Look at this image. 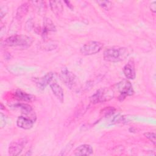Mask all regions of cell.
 <instances>
[{"mask_svg":"<svg viewBox=\"0 0 156 156\" xmlns=\"http://www.w3.org/2000/svg\"><path fill=\"white\" fill-rule=\"evenodd\" d=\"M130 53V50L127 48L114 46L105 50L103 57L104 60L107 62H119L127 58Z\"/></svg>","mask_w":156,"mask_h":156,"instance_id":"cell-1","label":"cell"},{"mask_svg":"<svg viewBox=\"0 0 156 156\" xmlns=\"http://www.w3.org/2000/svg\"><path fill=\"white\" fill-rule=\"evenodd\" d=\"M34 41L32 37L25 35H15L5 38L3 42L5 46L20 47L27 48L31 46Z\"/></svg>","mask_w":156,"mask_h":156,"instance_id":"cell-2","label":"cell"},{"mask_svg":"<svg viewBox=\"0 0 156 156\" xmlns=\"http://www.w3.org/2000/svg\"><path fill=\"white\" fill-rule=\"evenodd\" d=\"M114 96L115 93L112 88H101L90 96V101L93 104L102 103L112 99Z\"/></svg>","mask_w":156,"mask_h":156,"instance_id":"cell-3","label":"cell"},{"mask_svg":"<svg viewBox=\"0 0 156 156\" xmlns=\"http://www.w3.org/2000/svg\"><path fill=\"white\" fill-rule=\"evenodd\" d=\"M61 80L70 89H76L79 88V82L77 77L66 68H63L60 74Z\"/></svg>","mask_w":156,"mask_h":156,"instance_id":"cell-4","label":"cell"},{"mask_svg":"<svg viewBox=\"0 0 156 156\" xmlns=\"http://www.w3.org/2000/svg\"><path fill=\"white\" fill-rule=\"evenodd\" d=\"M102 48L103 44L102 43L96 41H90L81 47L80 51L84 55H90L98 53Z\"/></svg>","mask_w":156,"mask_h":156,"instance_id":"cell-5","label":"cell"},{"mask_svg":"<svg viewBox=\"0 0 156 156\" xmlns=\"http://www.w3.org/2000/svg\"><path fill=\"white\" fill-rule=\"evenodd\" d=\"M116 88L120 93L119 96V99L120 100H122L126 96H132L134 93L132 85L127 80H123L118 82L116 84Z\"/></svg>","mask_w":156,"mask_h":156,"instance_id":"cell-6","label":"cell"},{"mask_svg":"<svg viewBox=\"0 0 156 156\" xmlns=\"http://www.w3.org/2000/svg\"><path fill=\"white\" fill-rule=\"evenodd\" d=\"M27 143L26 138H21L12 141L9 147V154L11 156L18 155Z\"/></svg>","mask_w":156,"mask_h":156,"instance_id":"cell-7","label":"cell"},{"mask_svg":"<svg viewBox=\"0 0 156 156\" xmlns=\"http://www.w3.org/2000/svg\"><path fill=\"white\" fill-rule=\"evenodd\" d=\"M53 77L54 74L52 73H48L41 77L34 78V81L39 90H43L48 85L51 83V82L52 81Z\"/></svg>","mask_w":156,"mask_h":156,"instance_id":"cell-8","label":"cell"},{"mask_svg":"<svg viewBox=\"0 0 156 156\" xmlns=\"http://www.w3.org/2000/svg\"><path fill=\"white\" fill-rule=\"evenodd\" d=\"M123 73L128 79H134L136 76L135 64L133 60H130L123 68Z\"/></svg>","mask_w":156,"mask_h":156,"instance_id":"cell-9","label":"cell"},{"mask_svg":"<svg viewBox=\"0 0 156 156\" xmlns=\"http://www.w3.org/2000/svg\"><path fill=\"white\" fill-rule=\"evenodd\" d=\"M34 121L27 116H20L16 120L17 126L23 129H29L33 126Z\"/></svg>","mask_w":156,"mask_h":156,"instance_id":"cell-10","label":"cell"},{"mask_svg":"<svg viewBox=\"0 0 156 156\" xmlns=\"http://www.w3.org/2000/svg\"><path fill=\"white\" fill-rule=\"evenodd\" d=\"M93 149L89 144H82L75 149L73 152L74 155H90L93 154Z\"/></svg>","mask_w":156,"mask_h":156,"instance_id":"cell-11","label":"cell"},{"mask_svg":"<svg viewBox=\"0 0 156 156\" xmlns=\"http://www.w3.org/2000/svg\"><path fill=\"white\" fill-rule=\"evenodd\" d=\"M51 89L54 96L61 102H63L64 93L62 88L55 82H51L49 84Z\"/></svg>","mask_w":156,"mask_h":156,"instance_id":"cell-12","label":"cell"},{"mask_svg":"<svg viewBox=\"0 0 156 156\" xmlns=\"http://www.w3.org/2000/svg\"><path fill=\"white\" fill-rule=\"evenodd\" d=\"M15 96L18 99L24 102H30L33 99V96L32 95L27 94L21 90H17L15 91Z\"/></svg>","mask_w":156,"mask_h":156,"instance_id":"cell-13","label":"cell"},{"mask_svg":"<svg viewBox=\"0 0 156 156\" xmlns=\"http://www.w3.org/2000/svg\"><path fill=\"white\" fill-rule=\"evenodd\" d=\"M56 28L51 19L45 18L43 21V34H46L48 32H54Z\"/></svg>","mask_w":156,"mask_h":156,"instance_id":"cell-14","label":"cell"},{"mask_svg":"<svg viewBox=\"0 0 156 156\" xmlns=\"http://www.w3.org/2000/svg\"><path fill=\"white\" fill-rule=\"evenodd\" d=\"M28 9L29 5L27 3H24L18 8L16 14V18L18 21L21 20L26 15L28 11Z\"/></svg>","mask_w":156,"mask_h":156,"instance_id":"cell-15","label":"cell"},{"mask_svg":"<svg viewBox=\"0 0 156 156\" xmlns=\"http://www.w3.org/2000/svg\"><path fill=\"white\" fill-rule=\"evenodd\" d=\"M50 7L53 12L56 15L60 14L63 10V7L61 1H50Z\"/></svg>","mask_w":156,"mask_h":156,"instance_id":"cell-16","label":"cell"},{"mask_svg":"<svg viewBox=\"0 0 156 156\" xmlns=\"http://www.w3.org/2000/svg\"><path fill=\"white\" fill-rule=\"evenodd\" d=\"M96 2L103 9L106 10H108L111 9L112 3L111 1H98Z\"/></svg>","mask_w":156,"mask_h":156,"instance_id":"cell-17","label":"cell"},{"mask_svg":"<svg viewBox=\"0 0 156 156\" xmlns=\"http://www.w3.org/2000/svg\"><path fill=\"white\" fill-rule=\"evenodd\" d=\"M144 135L146 138H147L148 140H149L154 145H155L156 144V140H155V132H146L144 133Z\"/></svg>","mask_w":156,"mask_h":156,"instance_id":"cell-18","label":"cell"},{"mask_svg":"<svg viewBox=\"0 0 156 156\" xmlns=\"http://www.w3.org/2000/svg\"><path fill=\"white\" fill-rule=\"evenodd\" d=\"M149 7H150L151 10L153 13H155V12H156V2L155 1L152 2L149 5Z\"/></svg>","mask_w":156,"mask_h":156,"instance_id":"cell-19","label":"cell"},{"mask_svg":"<svg viewBox=\"0 0 156 156\" xmlns=\"http://www.w3.org/2000/svg\"><path fill=\"white\" fill-rule=\"evenodd\" d=\"M5 116L2 114V113H1V127H3L4 126L5 124Z\"/></svg>","mask_w":156,"mask_h":156,"instance_id":"cell-20","label":"cell"}]
</instances>
